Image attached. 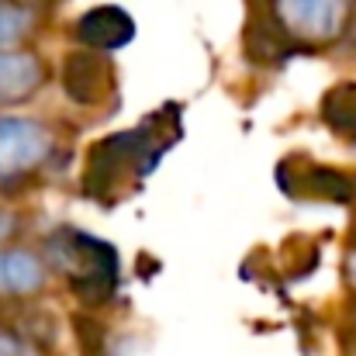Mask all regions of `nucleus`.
<instances>
[{
    "mask_svg": "<svg viewBox=\"0 0 356 356\" xmlns=\"http://www.w3.org/2000/svg\"><path fill=\"white\" fill-rule=\"evenodd\" d=\"M180 115L177 104H166L163 111H152L149 118L135 128L115 131L108 138H97L87 152V170H83V194L90 201L115 197L121 184L135 177H149L156 163L177 145L180 138Z\"/></svg>",
    "mask_w": 356,
    "mask_h": 356,
    "instance_id": "nucleus-1",
    "label": "nucleus"
},
{
    "mask_svg": "<svg viewBox=\"0 0 356 356\" xmlns=\"http://www.w3.org/2000/svg\"><path fill=\"white\" fill-rule=\"evenodd\" d=\"M42 249H45V263L66 277L70 291L83 305L97 308L115 298L121 284V263L111 242L73 225H59L45 236Z\"/></svg>",
    "mask_w": 356,
    "mask_h": 356,
    "instance_id": "nucleus-2",
    "label": "nucleus"
},
{
    "mask_svg": "<svg viewBox=\"0 0 356 356\" xmlns=\"http://www.w3.org/2000/svg\"><path fill=\"white\" fill-rule=\"evenodd\" d=\"M353 0H270L266 14L287 35L298 52H318L339 45Z\"/></svg>",
    "mask_w": 356,
    "mask_h": 356,
    "instance_id": "nucleus-3",
    "label": "nucleus"
},
{
    "mask_svg": "<svg viewBox=\"0 0 356 356\" xmlns=\"http://www.w3.org/2000/svg\"><path fill=\"white\" fill-rule=\"evenodd\" d=\"M56 152V135L45 121L3 115L0 118V187L38 173Z\"/></svg>",
    "mask_w": 356,
    "mask_h": 356,
    "instance_id": "nucleus-4",
    "label": "nucleus"
},
{
    "mask_svg": "<svg viewBox=\"0 0 356 356\" xmlns=\"http://www.w3.org/2000/svg\"><path fill=\"white\" fill-rule=\"evenodd\" d=\"M59 83H63V94L76 108H101L115 90V73L101 52L80 49V52H70L63 59Z\"/></svg>",
    "mask_w": 356,
    "mask_h": 356,
    "instance_id": "nucleus-5",
    "label": "nucleus"
},
{
    "mask_svg": "<svg viewBox=\"0 0 356 356\" xmlns=\"http://www.w3.org/2000/svg\"><path fill=\"white\" fill-rule=\"evenodd\" d=\"M73 38L90 52H118L135 38V17L118 3H101L73 21Z\"/></svg>",
    "mask_w": 356,
    "mask_h": 356,
    "instance_id": "nucleus-6",
    "label": "nucleus"
},
{
    "mask_svg": "<svg viewBox=\"0 0 356 356\" xmlns=\"http://www.w3.org/2000/svg\"><path fill=\"white\" fill-rule=\"evenodd\" d=\"M49 70L31 49H0V108L28 104L42 94Z\"/></svg>",
    "mask_w": 356,
    "mask_h": 356,
    "instance_id": "nucleus-7",
    "label": "nucleus"
},
{
    "mask_svg": "<svg viewBox=\"0 0 356 356\" xmlns=\"http://www.w3.org/2000/svg\"><path fill=\"white\" fill-rule=\"evenodd\" d=\"M45 259L21 245H0V298H31L45 287Z\"/></svg>",
    "mask_w": 356,
    "mask_h": 356,
    "instance_id": "nucleus-8",
    "label": "nucleus"
},
{
    "mask_svg": "<svg viewBox=\"0 0 356 356\" xmlns=\"http://www.w3.org/2000/svg\"><path fill=\"white\" fill-rule=\"evenodd\" d=\"M287 194L298 197H315V201H332V204H353L356 201V180L339 173L336 166H308L294 170V187Z\"/></svg>",
    "mask_w": 356,
    "mask_h": 356,
    "instance_id": "nucleus-9",
    "label": "nucleus"
},
{
    "mask_svg": "<svg viewBox=\"0 0 356 356\" xmlns=\"http://www.w3.org/2000/svg\"><path fill=\"white\" fill-rule=\"evenodd\" d=\"M245 52H249L252 63H263V66H280V63L301 56V52L287 42V35L277 28V21H273L266 10H256V14L249 17V28H245Z\"/></svg>",
    "mask_w": 356,
    "mask_h": 356,
    "instance_id": "nucleus-10",
    "label": "nucleus"
},
{
    "mask_svg": "<svg viewBox=\"0 0 356 356\" xmlns=\"http://www.w3.org/2000/svg\"><path fill=\"white\" fill-rule=\"evenodd\" d=\"M322 121L343 135L356 142V83L346 80V83H336L325 97H322Z\"/></svg>",
    "mask_w": 356,
    "mask_h": 356,
    "instance_id": "nucleus-11",
    "label": "nucleus"
},
{
    "mask_svg": "<svg viewBox=\"0 0 356 356\" xmlns=\"http://www.w3.org/2000/svg\"><path fill=\"white\" fill-rule=\"evenodd\" d=\"M38 28V10L24 0H0V49H21Z\"/></svg>",
    "mask_w": 356,
    "mask_h": 356,
    "instance_id": "nucleus-12",
    "label": "nucleus"
},
{
    "mask_svg": "<svg viewBox=\"0 0 356 356\" xmlns=\"http://www.w3.org/2000/svg\"><path fill=\"white\" fill-rule=\"evenodd\" d=\"M0 356H42V346L28 332L0 322Z\"/></svg>",
    "mask_w": 356,
    "mask_h": 356,
    "instance_id": "nucleus-13",
    "label": "nucleus"
},
{
    "mask_svg": "<svg viewBox=\"0 0 356 356\" xmlns=\"http://www.w3.org/2000/svg\"><path fill=\"white\" fill-rule=\"evenodd\" d=\"M339 45H343L350 56H356V0H353V7H350V21H346V31H343Z\"/></svg>",
    "mask_w": 356,
    "mask_h": 356,
    "instance_id": "nucleus-14",
    "label": "nucleus"
},
{
    "mask_svg": "<svg viewBox=\"0 0 356 356\" xmlns=\"http://www.w3.org/2000/svg\"><path fill=\"white\" fill-rule=\"evenodd\" d=\"M14 229H17V218H14L10 211L0 208V242H7V238L14 236Z\"/></svg>",
    "mask_w": 356,
    "mask_h": 356,
    "instance_id": "nucleus-15",
    "label": "nucleus"
},
{
    "mask_svg": "<svg viewBox=\"0 0 356 356\" xmlns=\"http://www.w3.org/2000/svg\"><path fill=\"white\" fill-rule=\"evenodd\" d=\"M346 270H350V280L356 284V238H353V245H350V259H346Z\"/></svg>",
    "mask_w": 356,
    "mask_h": 356,
    "instance_id": "nucleus-16",
    "label": "nucleus"
}]
</instances>
